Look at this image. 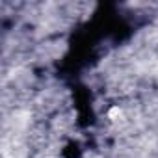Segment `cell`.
<instances>
[{
    "instance_id": "obj_1",
    "label": "cell",
    "mask_w": 158,
    "mask_h": 158,
    "mask_svg": "<svg viewBox=\"0 0 158 158\" xmlns=\"http://www.w3.org/2000/svg\"><path fill=\"white\" fill-rule=\"evenodd\" d=\"M108 117H110L112 121H117V119L121 117V110H119V108H112L110 114H108Z\"/></svg>"
}]
</instances>
